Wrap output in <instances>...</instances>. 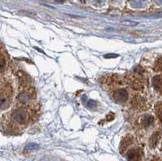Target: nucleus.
Returning <instances> with one entry per match:
<instances>
[{
    "instance_id": "nucleus-3",
    "label": "nucleus",
    "mask_w": 162,
    "mask_h": 161,
    "mask_svg": "<svg viewBox=\"0 0 162 161\" xmlns=\"http://www.w3.org/2000/svg\"><path fill=\"white\" fill-rule=\"evenodd\" d=\"M126 79L128 82L131 87L133 88L134 90L140 91V90H142L144 88V82L139 77H136L135 74H128L126 76Z\"/></svg>"
},
{
    "instance_id": "nucleus-14",
    "label": "nucleus",
    "mask_w": 162,
    "mask_h": 161,
    "mask_svg": "<svg viewBox=\"0 0 162 161\" xmlns=\"http://www.w3.org/2000/svg\"><path fill=\"white\" fill-rule=\"evenodd\" d=\"M39 148V145L37 143H31L27 145L25 147H24V151H33V150H37Z\"/></svg>"
},
{
    "instance_id": "nucleus-5",
    "label": "nucleus",
    "mask_w": 162,
    "mask_h": 161,
    "mask_svg": "<svg viewBox=\"0 0 162 161\" xmlns=\"http://www.w3.org/2000/svg\"><path fill=\"white\" fill-rule=\"evenodd\" d=\"M114 100L118 103H124L128 99V93L126 89L120 88L114 91Z\"/></svg>"
},
{
    "instance_id": "nucleus-8",
    "label": "nucleus",
    "mask_w": 162,
    "mask_h": 161,
    "mask_svg": "<svg viewBox=\"0 0 162 161\" xmlns=\"http://www.w3.org/2000/svg\"><path fill=\"white\" fill-rule=\"evenodd\" d=\"M0 66H1V72L2 74H3V72L5 70H7V53L5 52L3 48L1 50V59H0Z\"/></svg>"
},
{
    "instance_id": "nucleus-10",
    "label": "nucleus",
    "mask_w": 162,
    "mask_h": 161,
    "mask_svg": "<svg viewBox=\"0 0 162 161\" xmlns=\"http://www.w3.org/2000/svg\"><path fill=\"white\" fill-rule=\"evenodd\" d=\"M152 85L157 91H162V75H156L152 78Z\"/></svg>"
},
{
    "instance_id": "nucleus-9",
    "label": "nucleus",
    "mask_w": 162,
    "mask_h": 161,
    "mask_svg": "<svg viewBox=\"0 0 162 161\" xmlns=\"http://www.w3.org/2000/svg\"><path fill=\"white\" fill-rule=\"evenodd\" d=\"M133 142V139L131 135H127L124 139H123L122 143H121L120 145V151L121 152L123 151H125L127 150V148L132 144V143Z\"/></svg>"
},
{
    "instance_id": "nucleus-15",
    "label": "nucleus",
    "mask_w": 162,
    "mask_h": 161,
    "mask_svg": "<svg viewBox=\"0 0 162 161\" xmlns=\"http://www.w3.org/2000/svg\"><path fill=\"white\" fill-rule=\"evenodd\" d=\"M97 104H96V101L94 100H88V103H87V107L89 108V109H93V108H96Z\"/></svg>"
},
{
    "instance_id": "nucleus-2",
    "label": "nucleus",
    "mask_w": 162,
    "mask_h": 161,
    "mask_svg": "<svg viewBox=\"0 0 162 161\" xmlns=\"http://www.w3.org/2000/svg\"><path fill=\"white\" fill-rule=\"evenodd\" d=\"M12 95H13V91H12V87L11 85L2 82V84H1V108L2 109L7 108L11 104Z\"/></svg>"
},
{
    "instance_id": "nucleus-11",
    "label": "nucleus",
    "mask_w": 162,
    "mask_h": 161,
    "mask_svg": "<svg viewBox=\"0 0 162 161\" xmlns=\"http://www.w3.org/2000/svg\"><path fill=\"white\" fill-rule=\"evenodd\" d=\"M160 133L159 132H156L153 135L151 136V139H150V146L152 147H154L157 144L158 141L160 140Z\"/></svg>"
},
{
    "instance_id": "nucleus-7",
    "label": "nucleus",
    "mask_w": 162,
    "mask_h": 161,
    "mask_svg": "<svg viewBox=\"0 0 162 161\" xmlns=\"http://www.w3.org/2000/svg\"><path fill=\"white\" fill-rule=\"evenodd\" d=\"M153 122L154 118L152 116L149 115V114H145L141 118L140 123L142 128H148L153 124Z\"/></svg>"
},
{
    "instance_id": "nucleus-16",
    "label": "nucleus",
    "mask_w": 162,
    "mask_h": 161,
    "mask_svg": "<svg viewBox=\"0 0 162 161\" xmlns=\"http://www.w3.org/2000/svg\"><path fill=\"white\" fill-rule=\"evenodd\" d=\"M123 23V24H124V25H131V26H135V25H137L138 24V23L137 22H135V21H131V20H124V21L122 22Z\"/></svg>"
},
{
    "instance_id": "nucleus-1",
    "label": "nucleus",
    "mask_w": 162,
    "mask_h": 161,
    "mask_svg": "<svg viewBox=\"0 0 162 161\" xmlns=\"http://www.w3.org/2000/svg\"><path fill=\"white\" fill-rule=\"evenodd\" d=\"M10 116H11V121L13 122L14 124H16L18 126H24L29 121L30 114L26 109L18 108L11 111Z\"/></svg>"
},
{
    "instance_id": "nucleus-4",
    "label": "nucleus",
    "mask_w": 162,
    "mask_h": 161,
    "mask_svg": "<svg viewBox=\"0 0 162 161\" xmlns=\"http://www.w3.org/2000/svg\"><path fill=\"white\" fill-rule=\"evenodd\" d=\"M132 105L133 108L138 110H144V109H147L148 103L144 96L137 95L132 99Z\"/></svg>"
},
{
    "instance_id": "nucleus-17",
    "label": "nucleus",
    "mask_w": 162,
    "mask_h": 161,
    "mask_svg": "<svg viewBox=\"0 0 162 161\" xmlns=\"http://www.w3.org/2000/svg\"><path fill=\"white\" fill-rule=\"evenodd\" d=\"M114 114L112 113H109V114L107 115V117H106V120L109 121V122H110V121H112V120L114 119Z\"/></svg>"
},
{
    "instance_id": "nucleus-12",
    "label": "nucleus",
    "mask_w": 162,
    "mask_h": 161,
    "mask_svg": "<svg viewBox=\"0 0 162 161\" xmlns=\"http://www.w3.org/2000/svg\"><path fill=\"white\" fill-rule=\"evenodd\" d=\"M154 69L156 71H162V57H159L156 58L155 62Z\"/></svg>"
},
{
    "instance_id": "nucleus-13",
    "label": "nucleus",
    "mask_w": 162,
    "mask_h": 161,
    "mask_svg": "<svg viewBox=\"0 0 162 161\" xmlns=\"http://www.w3.org/2000/svg\"><path fill=\"white\" fill-rule=\"evenodd\" d=\"M155 111L157 114V117L160 121H162V102L156 104L155 107Z\"/></svg>"
},
{
    "instance_id": "nucleus-6",
    "label": "nucleus",
    "mask_w": 162,
    "mask_h": 161,
    "mask_svg": "<svg viewBox=\"0 0 162 161\" xmlns=\"http://www.w3.org/2000/svg\"><path fill=\"white\" fill-rule=\"evenodd\" d=\"M142 152L139 148H133L130 150L127 154V158L130 161H139L141 158Z\"/></svg>"
}]
</instances>
